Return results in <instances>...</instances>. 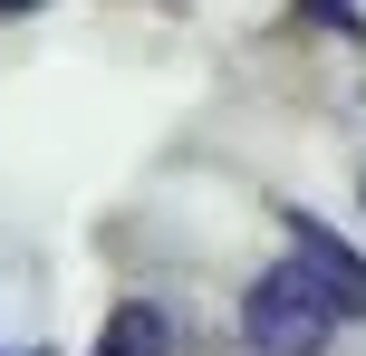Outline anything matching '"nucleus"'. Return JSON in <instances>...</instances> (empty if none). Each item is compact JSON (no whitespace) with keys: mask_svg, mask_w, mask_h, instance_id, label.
<instances>
[{"mask_svg":"<svg viewBox=\"0 0 366 356\" xmlns=\"http://www.w3.org/2000/svg\"><path fill=\"white\" fill-rule=\"evenodd\" d=\"M97 356H183V327L154 299H126L107 327H97Z\"/></svg>","mask_w":366,"mask_h":356,"instance_id":"7ed1b4c3","label":"nucleus"},{"mask_svg":"<svg viewBox=\"0 0 366 356\" xmlns=\"http://www.w3.org/2000/svg\"><path fill=\"white\" fill-rule=\"evenodd\" d=\"M0 10H39V0H0Z\"/></svg>","mask_w":366,"mask_h":356,"instance_id":"39448f33","label":"nucleus"},{"mask_svg":"<svg viewBox=\"0 0 366 356\" xmlns=\"http://www.w3.org/2000/svg\"><path fill=\"white\" fill-rule=\"evenodd\" d=\"M290 241H299L290 260L309 270L318 289H328V308H337V318H366V260H357V250L337 241V231H318V222H290Z\"/></svg>","mask_w":366,"mask_h":356,"instance_id":"f03ea898","label":"nucleus"},{"mask_svg":"<svg viewBox=\"0 0 366 356\" xmlns=\"http://www.w3.org/2000/svg\"><path fill=\"white\" fill-rule=\"evenodd\" d=\"M318 19H347V0H318Z\"/></svg>","mask_w":366,"mask_h":356,"instance_id":"20e7f679","label":"nucleus"},{"mask_svg":"<svg viewBox=\"0 0 366 356\" xmlns=\"http://www.w3.org/2000/svg\"><path fill=\"white\" fill-rule=\"evenodd\" d=\"M241 337H251V356H328L337 308H328V289L299 260H280V270H260L251 299H241Z\"/></svg>","mask_w":366,"mask_h":356,"instance_id":"f257e3e1","label":"nucleus"}]
</instances>
